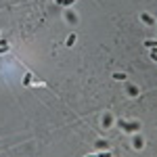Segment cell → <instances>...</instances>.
<instances>
[{
	"instance_id": "13",
	"label": "cell",
	"mask_w": 157,
	"mask_h": 157,
	"mask_svg": "<svg viewBox=\"0 0 157 157\" xmlns=\"http://www.w3.org/2000/svg\"><path fill=\"white\" fill-rule=\"evenodd\" d=\"M97 155L98 157H113V153H111V149H109V151H98Z\"/></svg>"
},
{
	"instance_id": "14",
	"label": "cell",
	"mask_w": 157,
	"mask_h": 157,
	"mask_svg": "<svg viewBox=\"0 0 157 157\" xmlns=\"http://www.w3.org/2000/svg\"><path fill=\"white\" fill-rule=\"evenodd\" d=\"M149 57H151V59L157 63V48H151V50H149Z\"/></svg>"
},
{
	"instance_id": "10",
	"label": "cell",
	"mask_w": 157,
	"mask_h": 157,
	"mask_svg": "<svg viewBox=\"0 0 157 157\" xmlns=\"http://www.w3.org/2000/svg\"><path fill=\"white\" fill-rule=\"evenodd\" d=\"M11 46H9V42L6 40H0V55H4V52H9Z\"/></svg>"
},
{
	"instance_id": "9",
	"label": "cell",
	"mask_w": 157,
	"mask_h": 157,
	"mask_svg": "<svg viewBox=\"0 0 157 157\" xmlns=\"http://www.w3.org/2000/svg\"><path fill=\"white\" fill-rule=\"evenodd\" d=\"M113 80H117V82H126L128 75H126L124 71H115V73H113Z\"/></svg>"
},
{
	"instance_id": "1",
	"label": "cell",
	"mask_w": 157,
	"mask_h": 157,
	"mask_svg": "<svg viewBox=\"0 0 157 157\" xmlns=\"http://www.w3.org/2000/svg\"><path fill=\"white\" fill-rule=\"evenodd\" d=\"M115 126H117L120 130H124L126 134L140 132V121L138 120H124V117H120V120H115Z\"/></svg>"
},
{
	"instance_id": "15",
	"label": "cell",
	"mask_w": 157,
	"mask_h": 157,
	"mask_svg": "<svg viewBox=\"0 0 157 157\" xmlns=\"http://www.w3.org/2000/svg\"><path fill=\"white\" fill-rule=\"evenodd\" d=\"M61 4H63V6H65V9H69V6H71V4H75V0H63V2H61Z\"/></svg>"
},
{
	"instance_id": "6",
	"label": "cell",
	"mask_w": 157,
	"mask_h": 157,
	"mask_svg": "<svg viewBox=\"0 0 157 157\" xmlns=\"http://www.w3.org/2000/svg\"><path fill=\"white\" fill-rule=\"evenodd\" d=\"M140 21L145 25H155L157 23V19L153 17V15H149V13H140Z\"/></svg>"
},
{
	"instance_id": "11",
	"label": "cell",
	"mask_w": 157,
	"mask_h": 157,
	"mask_svg": "<svg viewBox=\"0 0 157 157\" xmlns=\"http://www.w3.org/2000/svg\"><path fill=\"white\" fill-rule=\"evenodd\" d=\"M143 44H145L149 50H151V48H157V40H155V38H153V40H145Z\"/></svg>"
},
{
	"instance_id": "2",
	"label": "cell",
	"mask_w": 157,
	"mask_h": 157,
	"mask_svg": "<svg viewBox=\"0 0 157 157\" xmlns=\"http://www.w3.org/2000/svg\"><path fill=\"white\" fill-rule=\"evenodd\" d=\"M113 126H115V117H113V113H103V115H101V128H103V130H109V128H113Z\"/></svg>"
},
{
	"instance_id": "7",
	"label": "cell",
	"mask_w": 157,
	"mask_h": 157,
	"mask_svg": "<svg viewBox=\"0 0 157 157\" xmlns=\"http://www.w3.org/2000/svg\"><path fill=\"white\" fill-rule=\"evenodd\" d=\"M94 147H97V151H109V143L105 138H97L94 140Z\"/></svg>"
},
{
	"instance_id": "3",
	"label": "cell",
	"mask_w": 157,
	"mask_h": 157,
	"mask_svg": "<svg viewBox=\"0 0 157 157\" xmlns=\"http://www.w3.org/2000/svg\"><path fill=\"white\" fill-rule=\"evenodd\" d=\"M130 143H132V149H136V151H143V149H145V138H143L140 132H134Z\"/></svg>"
},
{
	"instance_id": "8",
	"label": "cell",
	"mask_w": 157,
	"mask_h": 157,
	"mask_svg": "<svg viewBox=\"0 0 157 157\" xmlns=\"http://www.w3.org/2000/svg\"><path fill=\"white\" fill-rule=\"evenodd\" d=\"M32 82H34V73L27 71V73L23 75V86H32Z\"/></svg>"
},
{
	"instance_id": "4",
	"label": "cell",
	"mask_w": 157,
	"mask_h": 157,
	"mask_svg": "<svg viewBox=\"0 0 157 157\" xmlns=\"http://www.w3.org/2000/svg\"><path fill=\"white\" fill-rule=\"evenodd\" d=\"M126 94L130 98H136V97H140V88L136 84H132V82H126Z\"/></svg>"
},
{
	"instance_id": "16",
	"label": "cell",
	"mask_w": 157,
	"mask_h": 157,
	"mask_svg": "<svg viewBox=\"0 0 157 157\" xmlns=\"http://www.w3.org/2000/svg\"><path fill=\"white\" fill-rule=\"evenodd\" d=\"M84 157H98L97 153H90V155H84Z\"/></svg>"
},
{
	"instance_id": "18",
	"label": "cell",
	"mask_w": 157,
	"mask_h": 157,
	"mask_svg": "<svg viewBox=\"0 0 157 157\" xmlns=\"http://www.w3.org/2000/svg\"><path fill=\"white\" fill-rule=\"evenodd\" d=\"M155 27H157V23H155Z\"/></svg>"
},
{
	"instance_id": "12",
	"label": "cell",
	"mask_w": 157,
	"mask_h": 157,
	"mask_svg": "<svg viewBox=\"0 0 157 157\" xmlns=\"http://www.w3.org/2000/svg\"><path fill=\"white\" fill-rule=\"evenodd\" d=\"M75 34H69V36H67V42H65V44H67V46H73V44H75Z\"/></svg>"
},
{
	"instance_id": "17",
	"label": "cell",
	"mask_w": 157,
	"mask_h": 157,
	"mask_svg": "<svg viewBox=\"0 0 157 157\" xmlns=\"http://www.w3.org/2000/svg\"><path fill=\"white\" fill-rule=\"evenodd\" d=\"M55 2H57V4H61V2H63V0H55Z\"/></svg>"
},
{
	"instance_id": "5",
	"label": "cell",
	"mask_w": 157,
	"mask_h": 157,
	"mask_svg": "<svg viewBox=\"0 0 157 157\" xmlns=\"http://www.w3.org/2000/svg\"><path fill=\"white\" fill-rule=\"evenodd\" d=\"M63 19L67 21L69 25H78V15H75V11H71V9H65V13H63Z\"/></svg>"
}]
</instances>
